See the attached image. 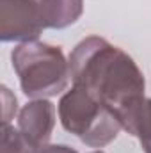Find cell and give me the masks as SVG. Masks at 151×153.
<instances>
[{
	"mask_svg": "<svg viewBox=\"0 0 151 153\" xmlns=\"http://www.w3.org/2000/svg\"><path fill=\"white\" fill-rule=\"evenodd\" d=\"M141 146H142L144 153H151V143H141Z\"/></svg>",
	"mask_w": 151,
	"mask_h": 153,
	"instance_id": "11",
	"label": "cell"
},
{
	"mask_svg": "<svg viewBox=\"0 0 151 153\" xmlns=\"http://www.w3.org/2000/svg\"><path fill=\"white\" fill-rule=\"evenodd\" d=\"M18 111L16 96L11 93L9 87L2 85V125H11V119Z\"/></svg>",
	"mask_w": 151,
	"mask_h": 153,
	"instance_id": "9",
	"label": "cell"
},
{
	"mask_svg": "<svg viewBox=\"0 0 151 153\" xmlns=\"http://www.w3.org/2000/svg\"><path fill=\"white\" fill-rule=\"evenodd\" d=\"M34 153H78L75 148L68 146V144H44L38 148Z\"/></svg>",
	"mask_w": 151,
	"mask_h": 153,
	"instance_id": "10",
	"label": "cell"
},
{
	"mask_svg": "<svg viewBox=\"0 0 151 153\" xmlns=\"http://www.w3.org/2000/svg\"><path fill=\"white\" fill-rule=\"evenodd\" d=\"M43 29H66L78 22L84 13V0H41Z\"/></svg>",
	"mask_w": 151,
	"mask_h": 153,
	"instance_id": "6",
	"label": "cell"
},
{
	"mask_svg": "<svg viewBox=\"0 0 151 153\" xmlns=\"http://www.w3.org/2000/svg\"><path fill=\"white\" fill-rule=\"evenodd\" d=\"M70 75L73 85H82L117 112L144 98L146 80L137 62L119 46L100 36H87L71 50Z\"/></svg>",
	"mask_w": 151,
	"mask_h": 153,
	"instance_id": "1",
	"label": "cell"
},
{
	"mask_svg": "<svg viewBox=\"0 0 151 153\" xmlns=\"http://www.w3.org/2000/svg\"><path fill=\"white\" fill-rule=\"evenodd\" d=\"M11 62L27 98L41 100L62 93L68 85L70 61L62 48L38 39L23 41L11 52Z\"/></svg>",
	"mask_w": 151,
	"mask_h": 153,
	"instance_id": "2",
	"label": "cell"
},
{
	"mask_svg": "<svg viewBox=\"0 0 151 153\" xmlns=\"http://www.w3.org/2000/svg\"><path fill=\"white\" fill-rule=\"evenodd\" d=\"M123 128L141 143H151V98H139L119 111Z\"/></svg>",
	"mask_w": 151,
	"mask_h": 153,
	"instance_id": "7",
	"label": "cell"
},
{
	"mask_svg": "<svg viewBox=\"0 0 151 153\" xmlns=\"http://www.w3.org/2000/svg\"><path fill=\"white\" fill-rule=\"evenodd\" d=\"M59 119L66 132L91 148H103L119 135V112L82 85H73L59 100Z\"/></svg>",
	"mask_w": 151,
	"mask_h": 153,
	"instance_id": "3",
	"label": "cell"
},
{
	"mask_svg": "<svg viewBox=\"0 0 151 153\" xmlns=\"http://www.w3.org/2000/svg\"><path fill=\"white\" fill-rule=\"evenodd\" d=\"M53 126L55 105L46 98L29 102L18 112V130L34 150L48 144Z\"/></svg>",
	"mask_w": 151,
	"mask_h": 153,
	"instance_id": "5",
	"label": "cell"
},
{
	"mask_svg": "<svg viewBox=\"0 0 151 153\" xmlns=\"http://www.w3.org/2000/svg\"><path fill=\"white\" fill-rule=\"evenodd\" d=\"M36 150L27 143L20 130L11 125H2V143L0 153H34Z\"/></svg>",
	"mask_w": 151,
	"mask_h": 153,
	"instance_id": "8",
	"label": "cell"
},
{
	"mask_svg": "<svg viewBox=\"0 0 151 153\" xmlns=\"http://www.w3.org/2000/svg\"><path fill=\"white\" fill-rule=\"evenodd\" d=\"M91 153H105V152H101V150H98V152H91Z\"/></svg>",
	"mask_w": 151,
	"mask_h": 153,
	"instance_id": "12",
	"label": "cell"
},
{
	"mask_svg": "<svg viewBox=\"0 0 151 153\" xmlns=\"http://www.w3.org/2000/svg\"><path fill=\"white\" fill-rule=\"evenodd\" d=\"M41 0H0V39L32 41L44 30L41 23Z\"/></svg>",
	"mask_w": 151,
	"mask_h": 153,
	"instance_id": "4",
	"label": "cell"
}]
</instances>
